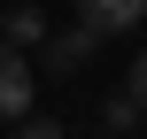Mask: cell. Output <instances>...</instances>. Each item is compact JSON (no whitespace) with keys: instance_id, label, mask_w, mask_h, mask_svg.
<instances>
[{"instance_id":"6da1fadb","label":"cell","mask_w":147,"mask_h":139,"mask_svg":"<svg viewBox=\"0 0 147 139\" xmlns=\"http://www.w3.org/2000/svg\"><path fill=\"white\" fill-rule=\"evenodd\" d=\"M31 93H39V85H31L23 46H8V39H0V116H8V124H23V116H31Z\"/></svg>"},{"instance_id":"7a4b0ae2","label":"cell","mask_w":147,"mask_h":139,"mask_svg":"<svg viewBox=\"0 0 147 139\" xmlns=\"http://www.w3.org/2000/svg\"><path fill=\"white\" fill-rule=\"evenodd\" d=\"M147 15V0H78V23H93L101 39H116V31H132Z\"/></svg>"},{"instance_id":"3957f363","label":"cell","mask_w":147,"mask_h":139,"mask_svg":"<svg viewBox=\"0 0 147 139\" xmlns=\"http://www.w3.org/2000/svg\"><path fill=\"white\" fill-rule=\"evenodd\" d=\"M93 46H101V31H93V23L54 31V39H47V70H85V62H93Z\"/></svg>"},{"instance_id":"277c9868","label":"cell","mask_w":147,"mask_h":139,"mask_svg":"<svg viewBox=\"0 0 147 139\" xmlns=\"http://www.w3.org/2000/svg\"><path fill=\"white\" fill-rule=\"evenodd\" d=\"M0 39L31 54V46H47V15H39V8H8V15H0Z\"/></svg>"},{"instance_id":"5b68a950","label":"cell","mask_w":147,"mask_h":139,"mask_svg":"<svg viewBox=\"0 0 147 139\" xmlns=\"http://www.w3.org/2000/svg\"><path fill=\"white\" fill-rule=\"evenodd\" d=\"M140 116H147V108H140V101H132V93H116V101H109V124H116V132H132Z\"/></svg>"},{"instance_id":"8992f818","label":"cell","mask_w":147,"mask_h":139,"mask_svg":"<svg viewBox=\"0 0 147 139\" xmlns=\"http://www.w3.org/2000/svg\"><path fill=\"white\" fill-rule=\"evenodd\" d=\"M23 139H62V124H39V116H23Z\"/></svg>"},{"instance_id":"52a82bcc","label":"cell","mask_w":147,"mask_h":139,"mask_svg":"<svg viewBox=\"0 0 147 139\" xmlns=\"http://www.w3.org/2000/svg\"><path fill=\"white\" fill-rule=\"evenodd\" d=\"M132 101H140V108H147V54H140V62H132Z\"/></svg>"}]
</instances>
